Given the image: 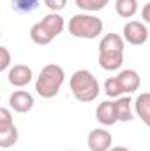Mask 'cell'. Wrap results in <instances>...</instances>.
<instances>
[{"mask_svg": "<svg viewBox=\"0 0 150 151\" xmlns=\"http://www.w3.org/2000/svg\"><path fill=\"white\" fill-rule=\"evenodd\" d=\"M66 81V72L60 65L50 63L46 67H42L41 74L37 76L36 81V91L39 97L42 99H53L58 95L62 84Z\"/></svg>", "mask_w": 150, "mask_h": 151, "instance_id": "1", "label": "cell"}, {"mask_svg": "<svg viewBox=\"0 0 150 151\" xmlns=\"http://www.w3.org/2000/svg\"><path fill=\"white\" fill-rule=\"evenodd\" d=\"M71 91L78 102H92L99 97V83L90 70L79 69L71 76Z\"/></svg>", "mask_w": 150, "mask_h": 151, "instance_id": "2", "label": "cell"}, {"mask_svg": "<svg viewBox=\"0 0 150 151\" xmlns=\"http://www.w3.org/2000/svg\"><path fill=\"white\" fill-rule=\"evenodd\" d=\"M69 34L73 37L78 39H97L103 34V19H99L97 16L94 14H87V12H81V14H74L71 19H69Z\"/></svg>", "mask_w": 150, "mask_h": 151, "instance_id": "3", "label": "cell"}, {"mask_svg": "<svg viewBox=\"0 0 150 151\" xmlns=\"http://www.w3.org/2000/svg\"><path fill=\"white\" fill-rule=\"evenodd\" d=\"M18 142V128L12 123L9 109H0V148H11Z\"/></svg>", "mask_w": 150, "mask_h": 151, "instance_id": "4", "label": "cell"}, {"mask_svg": "<svg viewBox=\"0 0 150 151\" xmlns=\"http://www.w3.org/2000/svg\"><path fill=\"white\" fill-rule=\"evenodd\" d=\"M124 39L133 46H141L149 40V28L140 21H129L124 25Z\"/></svg>", "mask_w": 150, "mask_h": 151, "instance_id": "5", "label": "cell"}, {"mask_svg": "<svg viewBox=\"0 0 150 151\" xmlns=\"http://www.w3.org/2000/svg\"><path fill=\"white\" fill-rule=\"evenodd\" d=\"M111 134L104 128H94L88 134V148L90 151H110L111 150Z\"/></svg>", "mask_w": 150, "mask_h": 151, "instance_id": "6", "label": "cell"}, {"mask_svg": "<svg viewBox=\"0 0 150 151\" xmlns=\"http://www.w3.org/2000/svg\"><path fill=\"white\" fill-rule=\"evenodd\" d=\"M32 76H34L32 74V69H30L28 65L20 63V65H14V67L9 69L7 79H9V83H11L12 86L23 88V86H27V84L32 81Z\"/></svg>", "mask_w": 150, "mask_h": 151, "instance_id": "7", "label": "cell"}, {"mask_svg": "<svg viewBox=\"0 0 150 151\" xmlns=\"http://www.w3.org/2000/svg\"><path fill=\"white\" fill-rule=\"evenodd\" d=\"M9 104H11V107L16 111V113H28V111H32V107H34V97L28 93V91H25V90H16L14 93H11V97H9Z\"/></svg>", "mask_w": 150, "mask_h": 151, "instance_id": "8", "label": "cell"}, {"mask_svg": "<svg viewBox=\"0 0 150 151\" xmlns=\"http://www.w3.org/2000/svg\"><path fill=\"white\" fill-rule=\"evenodd\" d=\"M41 27L51 35V37H58L62 32H64V28H66V21H64V18L58 14V12H50V14H46L41 21Z\"/></svg>", "mask_w": 150, "mask_h": 151, "instance_id": "9", "label": "cell"}, {"mask_svg": "<svg viewBox=\"0 0 150 151\" xmlns=\"http://www.w3.org/2000/svg\"><path fill=\"white\" fill-rule=\"evenodd\" d=\"M95 119L99 123H103L104 127H110V125H115L118 121V116H117V109H115V102H110V100H104L97 106L95 109Z\"/></svg>", "mask_w": 150, "mask_h": 151, "instance_id": "10", "label": "cell"}, {"mask_svg": "<svg viewBox=\"0 0 150 151\" xmlns=\"http://www.w3.org/2000/svg\"><path fill=\"white\" fill-rule=\"evenodd\" d=\"M117 79H118V83H120V86H122V91L124 93H134L138 88H140V84H141V79H140V74L136 72V70H133V69H125V70H122L120 74L117 76Z\"/></svg>", "mask_w": 150, "mask_h": 151, "instance_id": "11", "label": "cell"}, {"mask_svg": "<svg viewBox=\"0 0 150 151\" xmlns=\"http://www.w3.org/2000/svg\"><path fill=\"white\" fill-rule=\"evenodd\" d=\"M124 63V51H99V65L104 70H117Z\"/></svg>", "mask_w": 150, "mask_h": 151, "instance_id": "12", "label": "cell"}, {"mask_svg": "<svg viewBox=\"0 0 150 151\" xmlns=\"http://www.w3.org/2000/svg\"><path fill=\"white\" fill-rule=\"evenodd\" d=\"M134 109H136V114L141 118V121L147 127H150V93L138 95L136 104H134Z\"/></svg>", "mask_w": 150, "mask_h": 151, "instance_id": "13", "label": "cell"}, {"mask_svg": "<svg viewBox=\"0 0 150 151\" xmlns=\"http://www.w3.org/2000/svg\"><path fill=\"white\" fill-rule=\"evenodd\" d=\"M125 44L124 39L120 37L118 34H108L104 35L101 44H99V51H124Z\"/></svg>", "mask_w": 150, "mask_h": 151, "instance_id": "14", "label": "cell"}, {"mask_svg": "<svg viewBox=\"0 0 150 151\" xmlns=\"http://www.w3.org/2000/svg\"><path fill=\"white\" fill-rule=\"evenodd\" d=\"M115 11L120 18H133L138 12V0H117Z\"/></svg>", "mask_w": 150, "mask_h": 151, "instance_id": "15", "label": "cell"}, {"mask_svg": "<svg viewBox=\"0 0 150 151\" xmlns=\"http://www.w3.org/2000/svg\"><path fill=\"white\" fill-rule=\"evenodd\" d=\"M131 99L129 97H120L115 100V109L118 121H131L133 119V109H131Z\"/></svg>", "mask_w": 150, "mask_h": 151, "instance_id": "16", "label": "cell"}, {"mask_svg": "<svg viewBox=\"0 0 150 151\" xmlns=\"http://www.w3.org/2000/svg\"><path fill=\"white\" fill-rule=\"evenodd\" d=\"M30 39L39 44V46H46V44H50L53 37L41 27V23H36V25H32V28H30Z\"/></svg>", "mask_w": 150, "mask_h": 151, "instance_id": "17", "label": "cell"}, {"mask_svg": "<svg viewBox=\"0 0 150 151\" xmlns=\"http://www.w3.org/2000/svg\"><path fill=\"white\" fill-rule=\"evenodd\" d=\"M12 9L20 14H30L39 7V0H11Z\"/></svg>", "mask_w": 150, "mask_h": 151, "instance_id": "18", "label": "cell"}, {"mask_svg": "<svg viewBox=\"0 0 150 151\" xmlns=\"http://www.w3.org/2000/svg\"><path fill=\"white\" fill-rule=\"evenodd\" d=\"M110 0H76V5L85 12H95L108 5Z\"/></svg>", "mask_w": 150, "mask_h": 151, "instance_id": "19", "label": "cell"}, {"mask_svg": "<svg viewBox=\"0 0 150 151\" xmlns=\"http://www.w3.org/2000/svg\"><path fill=\"white\" fill-rule=\"evenodd\" d=\"M104 93H106L108 97H120V95L124 93V91H122V86H120V83H118V79H117V76L106 79V83H104Z\"/></svg>", "mask_w": 150, "mask_h": 151, "instance_id": "20", "label": "cell"}, {"mask_svg": "<svg viewBox=\"0 0 150 151\" xmlns=\"http://www.w3.org/2000/svg\"><path fill=\"white\" fill-rule=\"evenodd\" d=\"M0 70L2 72H5L7 69H9V65H11V53H9V49L5 47V46H0Z\"/></svg>", "mask_w": 150, "mask_h": 151, "instance_id": "21", "label": "cell"}, {"mask_svg": "<svg viewBox=\"0 0 150 151\" xmlns=\"http://www.w3.org/2000/svg\"><path fill=\"white\" fill-rule=\"evenodd\" d=\"M44 4L51 12H58L67 5V0H44Z\"/></svg>", "mask_w": 150, "mask_h": 151, "instance_id": "22", "label": "cell"}, {"mask_svg": "<svg viewBox=\"0 0 150 151\" xmlns=\"http://www.w3.org/2000/svg\"><path fill=\"white\" fill-rule=\"evenodd\" d=\"M141 16H143V19H145V21H147V23L150 25V2H149V4H145V5H143Z\"/></svg>", "mask_w": 150, "mask_h": 151, "instance_id": "23", "label": "cell"}, {"mask_svg": "<svg viewBox=\"0 0 150 151\" xmlns=\"http://www.w3.org/2000/svg\"><path fill=\"white\" fill-rule=\"evenodd\" d=\"M110 151H131V150H127V148H124V146H115V148H111Z\"/></svg>", "mask_w": 150, "mask_h": 151, "instance_id": "24", "label": "cell"}, {"mask_svg": "<svg viewBox=\"0 0 150 151\" xmlns=\"http://www.w3.org/2000/svg\"><path fill=\"white\" fill-rule=\"evenodd\" d=\"M67 151H74V150H67Z\"/></svg>", "mask_w": 150, "mask_h": 151, "instance_id": "25", "label": "cell"}]
</instances>
